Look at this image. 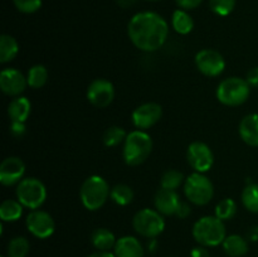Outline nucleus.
<instances>
[{
  "instance_id": "nucleus-1",
  "label": "nucleus",
  "mask_w": 258,
  "mask_h": 257,
  "mask_svg": "<svg viewBox=\"0 0 258 257\" xmlns=\"http://www.w3.org/2000/svg\"><path fill=\"white\" fill-rule=\"evenodd\" d=\"M127 35L131 43L143 52L160 49L169 35V25L155 12L136 13L127 24Z\"/></svg>"
},
{
  "instance_id": "nucleus-2",
  "label": "nucleus",
  "mask_w": 258,
  "mask_h": 257,
  "mask_svg": "<svg viewBox=\"0 0 258 257\" xmlns=\"http://www.w3.org/2000/svg\"><path fill=\"white\" fill-rule=\"evenodd\" d=\"M153 151V139L143 130H134L127 134L123 143L122 158L128 166H138L146 161Z\"/></svg>"
},
{
  "instance_id": "nucleus-3",
  "label": "nucleus",
  "mask_w": 258,
  "mask_h": 257,
  "mask_svg": "<svg viewBox=\"0 0 258 257\" xmlns=\"http://www.w3.org/2000/svg\"><path fill=\"white\" fill-rule=\"evenodd\" d=\"M193 237L201 246H219L227 237L226 226L223 221L216 216L202 217L194 223Z\"/></svg>"
},
{
  "instance_id": "nucleus-4",
  "label": "nucleus",
  "mask_w": 258,
  "mask_h": 257,
  "mask_svg": "<svg viewBox=\"0 0 258 257\" xmlns=\"http://www.w3.org/2000/svg\"><path fill=\"white\" fill-rule=\"evenodd\" d=\"M111 194L108 183L100 175H91L83 181L80 190L83 207L91 212L98 211L107 202Z\"/></svg>"
},
{
  "instance_id": "nucleus-5",
  "label": "nucleus",
  "mask_w": 258,
  "mask_h": 257,
  "mask_svg": "<svg viewBox=\"0 0 258 257\" xmlns=\"http://www.w3.org/2000/svg\"><path fill=\"white\" fill-rule=\"evenodd\" d=\"M216 95L222 105L237 107L248 100L251 86L241 77H228L219 83Z\"/></svg>"
},
{
  "instance_id": "nucleus-6",
  "label": "nucleus",
  "mask_w": 258,
  "mask_h": 257,
  "mask_svg": "<svg viewBox=\"0 0 258 257\" xmlns=\"http://www.w3.org/2000/svg\"><path fill=\"white\" fill-rule=\"evenodd\" d=\"M184 194L190 203L206 206L214 196L213 183L203 173L194 171L184 181Z\"/></svg>"
},
{
  "instance_id": "nucleus-7",
  "label": "nucleus",
  "mask_w": 258,
  "mask_h": 257,
  "mask_svg": "<svg viewBox=\"0 0 258 257\" xmlns=\"http://www.w3.org/2000/svg\"><path fill=\"white\" fill-rule=\"evenodd\" d=\"M17 199L28 209H38L47 199L45 185L37 178H24L15 189Z\"/></svg>"
},
{
  "instance_id": "nucleus-8",
  "label": "nucleus",
  "mask_w": 258,
  "mask_h": 257,
  "mask_svg": "<svg viewBox=\"0 0 258 257\" xmlns=\"http://www.w3.org/2000/svg\"><path fill=\"white\" fill-rule=\"evenodd\" d=\"M133 227L140 236L156 238L165 229V221L163 214L156 209L144 208L134 216Z\"/></svg>"
},
{
  "instance_id": "nucleus-9",
  "label": "nucleus",
  "mask_w": 258,
  "mask_h": 257,
  "mask_svg": "<svg viewBox=\"0 0 258 257\" xmlns=\"http://www.w3.org/2000/svg\"><path fill=\"white\" fill-rule=\"evenodd\" d=\"M186 160L197 173H207L214 164V155L212 149L202 141H194L188 146Z\"/></svg>"
},
{
  "instance_id": "nucleus-10",
  "label": "nucleus",
  "mask_w": 258,
  "mask_h": 257,
  "mask_svg": "<svg viewBox=\"0 0 258 257\" xmlns=\"http://www.w3.org/2000/svg\"><path fill=\"white\" fill-rule=\"evenodd\" d=\"M196 66L202 75L218 77L226 68V60L218 50L202 49L196 54Z\"/></svg>"
},
{
  "instance_id": "nucleus-11",
  "label": "nucleus",
  "mask_w": 258,
  "mask_h": 257,
  "mask_svg": "<svg viewBox=\"0 0 258 257\" xmlns=\"http://www.w3.org/2000/svg\"><path fill=\"white\" fill-rule=\"evenodd\" d=\"M27 229L34 237L39 239H45L54 233L55 223L53 217L48 212L34 209L30 212L25 219Z\"/></svg>"
},
{
  "instance_id": "nucleus-12",
  "label": "nucleus",
  "mask_w": 258,
  "mask_h": 257,
  "mask_svg": "<svg viewBox=\"0 0 258 257\" xmlns=\"http://www.w3.org/2000/svg\"><path fill=\"white\" fill-rule=\"evenodd\" d=\"M115 98V88L110 81L97 78L92 81L87 88V100L97 108H105L112 103Z\"/></svg>"
},
{
  "instance_id": "nucleus-13",
  "label": "nucleus",
  "mask_w": 258,
  "mask_h": 257,
  "mask_svg": "<svg viewBox=\"0 0 258 257\" xmlns=\"http://www.w3.org/2000/svg\"><path fill=\"white\" fill-rule=\"evenodd\" d=\"M163 116V108L156 102H146L138 106L131 115L134 126L138 130H148L151 126L159 122Z\"/></svg>"
},
{
  "instance_id": "nucleus-14",
  "label": "nucleus",
  "mask_w": 258,
  "mask_h": 257,
  "mask_svg": "<svg viewBox=\"0 0 258 257\" xmlns=\"http://www.w3.org/2000/svg\"><path fill=\"white\" fill-rule=\"evenodd\" d=\"M25 164L18 156L5 158L0 164V183L4 186H12L23 180Z\"/></svg>"
},
{
  "instance_id": "nucleus-15",
  "label": "nucleus",
  "mask_w": 258,
  "mask_h": 257,
  "mask_svg": "<svg viewBox=\"0 0 258 257\" xmlns=\"http://www.w3.org/2000/svg\"><path fill=\"white\" fill-rule=\"evenodd\" d=\"M28 86L27 77L15 68H7L0 72V88L7 96L18 97Z\"/></svg>"
},
{
  "instance_id": "nucleus-16",
  "label": "nucleus",
  "mask_w": 258,
  "mask_h": 257,
  "mask_svg": "<svg viewBox=\"0 0 258 257\" xmlns=\"http://www.w3.org/2000/svg\"><path fill=\"white\" fill-rule=\"evenodd\" d=\"M176 190L160 188L154 197V204L156 211L160 212L164 216H173L176 213L179 203H180Z\"/></svg>"
},
{
  "instance_id": "nucleus-17",
  "label": "nucleus",
  "mask_w": 258,
  "mask_h": 257,
  "mask_svg": "<svg viewBox=\"0 0 258 257\" xmlns=\"http://www.w3.org/2000/svg\"><path fill=\"white\" fill-rule=\"evenodd\" d=\"M116 257H144V247L134 236H123L117 239L113 248Z\"/></svg>"
},
{
  "instance_id": "nucleus-18",
  "label": "nucleus",
  "mask_w": 258,
  "mask_h": 257,
  "mask_svg": "<svg viewBox=\"0 0 258 257\" xmlns=\"http://www.w3.org/2000/svg\"><path fill=\"white\" fill-rule=\"evenodd\" d=\"M239 136L249 146L258 148V113H249L239 122Z\"/></svg>"
},
{
  "instance_id": "nucleus-19",
  "label": "nucleus",
  "mask_w": 258,
  "mask_h": 257,
  "mask_svg": "<svg viewBox=\"0 0 258 257\" xmlns=\"http://www.w3.org/2000/svg\"><path fill=\"white\" fill-rule=\"evenodd\" d=\"M32 111V103L24 96H18L10 101L8 106V115L10 120L18 122H25Z\"/></svg>"
},
{
  "instance_id": "nucleus-20",
  "label": "nucleus",
  "mask_w": 258,
  "mask_h": 257,
  "mask_svg": "<svg viewBox=\"0 0 258 257\" xmlns=\"http://www.w3.org/2000/svg\"><path fill=\"white\" fill-rule=\"evenodd\" d=\"M91 242L93 247L98 251L108 252L110 249L115 248V244L117 242L115 234L107 228H96L91 234Z\"/></svg>"
},
{
  "instance_id": "nucleus-21",
  "label": "nucleus",
  "mask_w": 258,
  "mask_h": 257,
  "mask_svg": "<svg viewBox=\"0 0 258 257\" xmlns=\"http://www.w3.org/2000/svg\"><path fill=\"white\" fill-rule=\"evenodd\" d=\"M224 252L229 257H242L248 252V243L246 239L239 234H231L227 236L222 243Z\"/></svg>"
},
{
  "instance_id": "nucleus-22",
  "label": "nucleus",
  "mask_w": 258,
  "mask_h": 257,
  "mask_svg": "<svg viewBox=\"0 0 258 257\" xmlns=\"http://www.w3.org/2000/svg\"><path fill=\"white\" fill-rule=\"evenodd\" d=\"M171 25L176 33L181 35L189 34L194 28V20L191 15L184 9H176L171 17Z\"/></svg>"
},
{
  "instance_id": "nucleus-23",
  "label": "nucleus",
  "mask_w": 258,
  "mask_h": 257,
  "mask_svg": "<svg viewBox=\"0 0 258 257\" xmlns=\"http://www.w3.org/2000/svg\"><path fill=\"white\" fill-rule=\"evenodd\" d=\"M19 53V44L17 39L9 34L0 37V63H8L14 59Z\"/></svg>"
},
{
  "instance_id": "nucleus-24",
  "label": "nucleus",
  "mask_w": 258,
  "mask_h": 257,
  "mask_svg": "<svg viewBox=\"0 0 258 257\" xmlns=\"http://www.w3.org/2000/svg\"><path fill=\"white\" fill-rule=\"evenodd\" d=\"M23 204L19 201L7 199L0 204V219L3 222H15L22 217Z\"/></svg>"
},
{
  "instance_id": "nucleus-25",
  "label": "nucleus",
  "mask_w": 258,
  "mask_h": 257,
  "mask_svg": "<svg viewBox=\"0 0 258 257\" xmlns=\"http://www.w3.org/2000/svg\"><path fill=\"white\" fill-rule=\"evenodd\" d=\"M30 251V243L25 237L18 236L10 239L8 243L7 256L8 257H27Z\"/></svg>"
},
{
  "instance_id": "nucleus-26",
  "label": "nucleus",
  "mask_w": 258,
  "mask_h": 257,
  "mask_svg": "<svg viewBox=\"0 0 258 257\" xmlns=\"http://www.w3.org/2000/svg\"><path fill=\"white\" fill-rule=\"evenodd\" d=\"M48 81V71L43 65H35L28 71L27 82L32 88H42Z\"/></svg>"
},
{
  "instance_id": "nucleus-27",
  "label": "nucleus",
  "mask_w": 258,
  "mask_h": 257,
  "mask_svg": "<svg viewBox=\"0 0 258 257\" xmlns=\"http://www.w3.org/2000/svg\"><path fill=\"white\" fill-rule=\"evenodd\" d=\"M110 197L118 206H128L134 201V190L127 184H117L111 189Z\"/></svg>"
},
{
  "instance_id": "nucleus-28",
  "label": "nucleus",
  "mask_w": 258,
  "mask_h": 257,
  "mask_svg": "<svg viewBox=\"0 0 258 257\" xmlns=\"http://www.w3.org/2000/svg\"><path fill=\"white\" fill-rule=\"evenodd\" d=\"M242 203L252 213H258V184L249 183L242 191Z\"/></svg>"
},
{
  "instance_id": "nucleus-29",
  "label": "nucleus",
  "mask_w": 258,
  "mask_h": 257,
  "mask_svg": "<svg viewBox=\"0 0 258 257\" xmlns=\"http://www.w3.org/2000/svg\"><path fill=\"white\" fill-rule=\"evenodd\" d=\"M126 131L123 130L120 126H111L107 130L103 133L102 140L103 144L108 148H115V146H118L121 143H125L126 140Z\"/></svg>"
},
{
  "instance_id": "nucleus-30",
  "label": "nucleus",
  "mask_w": 258,
  "mask_h": 257,
  "mask_svg": "<svg viewBox=\"0 0 258 257\" xmlns=\"http://www.w3.org/2000/svg\"><path fill=\"white\" fill-rule=\"evenodd\" d=\"M184 181H185V179H184V175L181 171L175 170V169H170V170L165 171L164 175L161 176L160 185L164 189L176 190Z\"/></svg>"
},
{
  "instance_id": "nucleus-31",
  "label": "nucleus",
  "mask_w": 258,
  "mask_h": 257,
  "mask_svg": "<svg viewBox=\"0 0 258 257\" xmlns=\"http://www.w3.org/2000/svg\"><path fill=\"white\" fill-rule=\"evenodd\" d=\"M237 213V204L233 199L224 198L216 206V217L222 221L232 219Z\"/></svg>"
},
{
  "instance_id": "nucleus-32",
  "label": "nucleus",
  "mask_w": 258,
  "mask_h": 257,
  "mask_svg": "<svg viewBox=\"0 0 258 257\" xmlns=\"http://www.w3.org/2000/svg\"><path fill=\"white\" fill-rule=\"evenodd\" d=\"M209 7L214 14L227 17L234 10L236 0H209Z\"/></svg>"
},
{
  "instance_id": "nucleus-33",
  "label": "nucleus",
  "mask_w": 258,
  "mask_h": 257,
  "mask_svg": "<svg viewBox=\"0 0 258 257\" xmlns=\"http://www.w3.org/2000/svg\"><path fill=\"white\" fill-rule=\"evenodd\" d=\"M15 8L24 14H33L42 7V0H13Z\"/></svg>"
},
{
  "instance_id": "nucleus-34",
  "label": "nucleus",
  "mask_w": 258,
  "mask_h": 257,
  "mask_svg": "<svg viewBox=\"0 0 258 257\" xmlns=\"http://www.w3.org/2000/svg\"><path fill=\"white\" fill-rule=\"evenodd\" d=\"M27 133V127H25V122H18V121H12L10 125V134L14 138L22 139Z\"/></svg>"
},
{
  "instance_id": "nucleus-35",
  "label": "nucleus",
  "mask_w": 258,
  "mask_h": 257,
  "mask_svg": "<svg viewBox=\"0 0 258 257\" xmlns=\"http://www.w3.org/2000/svg\"><path fill=\"white\" fill-rule=\"evenodd\" d=\"M178 7L184 10H191L198 8L203 3V0H175Z\"/></svg>"
},
{
  "instance_id": "nucleus-36",
  "label": "nucleus",
  "mask_w": 258,
  "mask_h": 257,
  "mask_svg": "<svg viewBox=\"0 0 258 257\" xmlns=\"http://www.w3.org/2000/svg\"><path fill=\"white\" fill-rule=\"evenodd\" d=\"M190 212H191L190 206H189L186 202H180V203H179V206H178V209H176L175 216H178L179 218L184 219V218H186V217H189Z\"/></svg>"
},
{
  "instance_id": "nucleus-37",
  "label": "nucleus",
  "mask_w": 258,
  "mask_h": 257,
  "mask_svg": "<svg viewBox=\"0 0 258 257\" xmlns=\"http://www.w3.org/2000/svg\"><path fill=\"white\" fill-rule=\"evenodd\" d=\"M246 81L248 82V85L251 86V87H258V67H254L248 71Z\"/></svg>"
},
{
  "instance_id": "nucleus-38",
  "label": "nucleus",
  "mask_w": 258,
  "mask_h": 257,
  "mask_svg": "<svg viewBox=\"0 0 258 257\" xmlns=\"http://www.w3.org/2000/svg\"><path fill=\"white\" fill-rule=\"evenodd\" d=\"M190 257H209V252L207 251L206 247H196V248L191 249Z\"/></svg>"
},
{
  "instance_id": "nucleus-39",
  "label": "nucleus",
  "mask_w": 258,
  "mask_h": 257,
  "mask_svg": "<svg viewBox=\"0 0 258 257\" xmlns=\"http://www.w3.org/2000/svg\"><path fill=\"white\" fill-rule=\"evenodd\" d=\"M138 2V0H116V3H117L118 7L121 8H125V9H127V8L133 7L135 3Z\"/></svg>"
},
{
  "instance_id": "nucleus-40",
  "label": "nucleus",
  "mask_w": 258,
  "mask_h": 257,
  "mask_svg": "<svg viewBox=\"0 0 258 257\" xmlns=\"http://www.w3.org/2000/svg\"><path fill=\"white\" fill-rule=\"evenodd\" d=\"M87 257H116L115 253H111L110 251L106 252V251H97L95 253H91L88 254Z\"/></svg>"
},
{
  "instance_id": "nucleus-41",
  "label": "nucleus",
  "mask_w": 258,
  "mask_h": 257,
  "mask_svg": "<svg viewBox=\"0 0 258 257\" xmlns=\"http://www.w3.org/2000/svg\"><path fill=\"white\" fill-rule=\"evenodd\" d=\"M248 237L251 241H258V227H252V228L249 229Z\"/></svg>"
},
{
  "instance_id": "nucleus-42",
  "label": "nucleus",
  "mask_w": 258,
  "mask_h": 257,
  "mask_svg": "<svg viewBox=\"0 0 258 257\" xmlns=\"http://www.w3.org/2000/svg\"><path fill=\"white\" fill-rule=\"evenodd\" d=\"M148 2H160V0H148Z\"/></svg>"
},
{
  "instance_id": "nucleus-43",
  "label": "nucleus",
  "mask_w": 258,
  "mask_h": 257,
  "mask_svg": "<svg viewBox=\"0 0 258 257\" xmlns=\"http://www.w3.org/2000/svg\"><path fill=\"white\" fill-rule=\"evenodd\" d=\"M2 257H5V256H2Z\"/></svg>"
}]
</instances>
